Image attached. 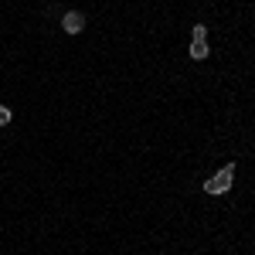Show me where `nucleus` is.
<instances>
[{"mask_svg":"<svg viewBox=\"0 0 255 255\" xmlns=\"http://www.w3.org/2000/svg\"><path fill=\"white\" fill-rule=\"evenodd\" d=\"M232 184H235V163H225L215 177L204 180V194H228Z\"/></svg>","mask_w":255,"mask_h":255,"instance_id":"1","label":"nucleus"},{"mask_svg":"<svg viewBox=\"0 0 255 255\" xmlns=\"http://www.w3.org/2000/svg\"><path fill=\"white\" fill-rule=\"evenodd\" d=\"M61 27H65L68 34H82V31H85V17H82L79 10H68V14L61 17Z\"/></svg>","mask_w":255,"mask_h":255,"instance_id":"2","label":"nucleus"},{"mask_svg":"<svg viewBox=\"0 0 255 255\" xmlns=\"http://www.w3.org/2000/svg\"><path fill=\"white\" fill-rule=\"evenodd\" d=\"M208 41H191V61H204L208 58Z\"/></svg>","mask_w":255,"mask_h":255,"instance_id":"3","label":"nucleus"},{"mask_svg":"<svg viewBox=\"0 0 255 255\" xmlns=\"http://www.w3.org/2000/svg\"><path fill=\"white\" fill-rule=\"evenodd\" d=\"M191 38H194V41H208V27H204V24H194Z\"/></svg>","mask_w":255,"mask_h":255,"instance_id":"4","label":"nucleus"},{"mask_svg":"<svg viewBox=\"0 0 255 255\" xmlns=\"http://www.w3.org/2000/svg\"><path fill=\"white\" fill-rule=\"evenodd\" d=\"M7 123H10V109H7V106H0V126H7Z\"/></svg>","mask_w":255,"mask_h":255,"instance_id":"5","label":"nucleus"}]
</instances>
